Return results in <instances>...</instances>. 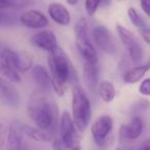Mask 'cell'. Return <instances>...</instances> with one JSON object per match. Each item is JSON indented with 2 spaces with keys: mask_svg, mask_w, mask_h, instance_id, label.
<instances>
[{
  "mask_svg": "<svg viewBox=\"0 0 150 150\" xmlns=\"http://www.w3.org/2000/svg\"><path fill=\"white\" fill-rule=\"evenodd\" d=\"M9 60L11 61L13 67L21 72H26L30 70L33 66V58L31 54H29L26 50H11V48H4L3 50Z\"/></svg>",
  "mask_w": 150,
  "mask_h": 150,
  "instance_id": "obj_9",
  "label": "cell"
},
{
  "mask_svg": "<svg viewBox=\"0 0 150 150\" xmlns=\"http://www.w3.org/2000/svg\"><path fill=\"white\" fill-rule=\"evenodd\" d=\"M111 0H86L84 2V6H86V11L90 17L95 16L99 7H106L110 5Z\"/></svg>",
  "mask_w": 150,
  "mask_h": 150,
  "instance_id": "obj_23",
  "label": "cell"
},
{
  "mask_svg": "<svg viewBox=\"0 0 150 150\" xmlns=\"http://www.w3.org/2000/svg\"><path fill=\"white\" fill-rule=\"evenodd\" d=\"M32 4V0H0V11L24 9Z\"/></svg>",
  "mask_w": 150,
  "mask_h": 150,
  "instance_id": "obj_22",
  "label": "cell"
},
{
  "mask_svg": "<svg viewBox=\"0 0 150 150\" xmlns=\"http://www.w3.org/2000/svg\"><path fill=\"white\" fill-rule=\"evenodd\" d=\"M127 17H129L132 25H134L138 29H142V28L147 27V23H146L145 19L142 17L141 13L135 7L133 6L129 7V9H127Z\"/></svg>",
  "mask_w": 150,
  "mask_h": 150,
  "instance_id": "obj_24",
  "label": "cell"
},
{
  "mask_svg": "<svg viewBox=\"0 0 150 150\" xmlns=\"http://www.w3.org/2000/svg\"><path fill=\"white\" fill-rule=\"evenodd\" d=\"M7 23H9V17L2 11H0V26L5 25Z\"/></svg>",
  "mask_w": 150,
  "mask_h": 150,
  "instance_id": "obj_30",
  "label": "cell"
},
{
  "mask_svg": "<svg viewBox=\"0 0 150 150\" xmlns=\"http://www.w3.org/2000/svg\"><path fill=\"white\" fill-rule=\"evenodd\" d=\"M6 134H7V125L4 122H0V150L4 149Z\"/></svg>",
  "mask_w": 150,
  "mask_h": 150,
  "instance_id": "obj_26",
  "label": "cell"
},
{
  "mask_svg": "<svg viewBox=\"0 0 150 150\" xmlns=\"http://www.w3.org/2000/svg\"><path fill=\"white\" fill-rule=\"evenodd\" d=\"M99 96L105 103H111L116 96V91L113 83L109 80H102L98 83Z\"/></svg>",
  "mask_w": 150,
  "mask_h": 150,
  "instance_id": "obj_21",
  "label": "cell"
},
{
  "mask_svg": "<svg viewBox=\"0 0 150 150\" xmlns=\"http://www.w3.org/2000/svg\"><path fill=\"white\" fill-rule=\"evenodd\" d=\"M140 5L141 8L143 11V13H145L147 17L150 16V0H140Z\"/></svg>",
  "mask_w": 150,
  "mask_h": 150,
  "instance_id": "obj_29",
  "label": "cell"
},
{
  "mask_svg": "<svg viewBox=\"0 0 150 150\" xmlns=\"http://www.w3.org/2000/svg\"><path fill=\"white\" fill-rule=\"evenodd\" d=\"M148 70H149V65L148 64L134 67V68H131L129 70H127V72H125L122 79L127 84L137 83V82L141 81L143 79V77L148 72Z\"/></svg>",
  "mask_w": 150,
  "mask_h": 150,
  "instance_id": "obj_20",
  "label": "cell"
},
{
  "mask_svg": "<svg viewBox=\"0 0 150 150\" xmlns=\"http://www.w3.org/2000/svg\"><path fill=\"white\" fill-rule=\"evenodd\" d=\"M31 43L37 48L52 52L58 47V40L54 33L50 30H42L35 33L30 39Z\"/></svg>",
  "mask_w": 150,
  "mask_h": 150,
  "instance_id": "obj_10",
  "label": "cell"
},
{
  "mask_svg": "<svg viewBox=\"0 0 150 150\" xmlns=\"http://www.w3.org/2000/svg\"><path fill=\"white\" fill-rule=\"evenodd\" d=\"M23 134L20 125L11 123L7 127L6 139H5V150H21L23 146Z\"/></svg>",
  "mask_w": 150,
  "mask_h": 150,
  "instance_id": "obj_16",
  "label": "cell"
},
{
  "mask_svg": "<svg viewBox=\"0 0 150 150\" xmlns=\"http://www.w3.org/2000/svg\"><path fill=\"white\" fill-rule=\"evenodd\" d=\"M72 119L78 132L83 134L92 118V106L90 99L82 88L78 86L72 88Z\"/></svg>",
  "mask_w": 150,
  "mask_h": 150,
  "instance_id": "obj_3",
  "label": "cell"
},
{
  "mask_svg": "<svg viewBox=\"0 0 150 150\" xmlns=\"http://www.w3.org/2000/svg\"><path fill=\"white\" fill-rule=\"evenodd\" d=\"M52 146L54 150H69L68 145L65 143V141L61 137L56 138V139L52 141Z\"/></svg>",
  "mask_w": 150,
  "mask_h": 150,
  "instance_id": "obj_27",
  "label": "cell"
},
{
  "mask_svg": "<svg viewBox=\"0 0 150 150\" xmlns=\"http://www.w3.org/2000/svg\"><path fill=\"white\" fill-rule=\"evenodd\" d=\"M92 36L94 42L100 50L107 54H114L116 52V44L113 39L110 30L103 25H98L93 29Z\"/></svg>",
  "mask_w": 150,
  "mask_h": 150,
  "instance_id": "obj_8",
  "label": "cell"
},
{
  "mask_svg": "<svg viewBox=\"0 0 150 150\" xmlns=\"http://www.w3.org/2000/svg\"><path fill=\"white\" fill-rule=\"evenodd\" d=\"M47 13L50 18L56 24L60 26H68L71 22V16L69 11L66 8V6L62 3L54 2L50 3L47 7Z\"/></svg>",
  "mask_w": 150,
  "mask_h": 150,
  "instance_id": "obj_15",
  "label": "cell"
},
{
  "mask_svg": "<svg viewBox=\"0 0 150 150\" xmlns=\"http://www.w3.org/2000/svg\"><path fill=\"white\" fill-rule=\"evenodd\" d=\"M0 76L11 83H19L22 79L21 73L13 67L3 50H0Z\"/></svg>",
  "mask_w": 150,
  "mask_h": 150,
  "instance_id": "obj_13",
  "label": "cell"
},
{
  "mask_svg": "<svg viewBox=\"0 0 150 150\" xmlns=\"http://www.w3.org/2000/svg\"><path fill=\"white\" fill-rule=\"evenodd\" d=\"M116 31L122 45L129 52L132 61L135 63L141 62L143 59V48H142L141 44L139 43V41L136 39L135 35L129 29L119 25V24L116 25Z\"/></svg>",
  "mask_w": 150,
  "mask_h": 150,
  "instance_id": "obj_6",
  "label": "cell"
},
{
  "mask_svg": "<svg viewBox=\"0 0 150 150\" xmlns=\"http://www.w3.org/2000/svg\"><path fill=\"white\" fill-rule=\"evenodd\" d=\"M143 127V120L140 117L135 116L129 120L127 125L121 127L120 134L127 140H136L142 135Z\"/></svg>",
  "mask_w": 150,
  "mask_h": 150,
  "instance_id": "obj_17",
  "label": "cell"
},
{
  "mask_svg": "<svg viewBox=\"0 0 150 150\" xmlns=\"http://www.w3.org/2000/svg\"><path fill=\"white\" fill-rule=\"evenodd\" d=\"M21 150H28V147H27V145H25V144H23V146H22Z\"/></svg>",
  "mask_w": 150,
  "mask_h": 150,
  "instance_id": "obj_33",
  "label": "cell"
},
{
  "mask_svg": "<svg viewBox=\"0 0 150 150\" xmlns=\"http://www.w3.org/2000/svg\"><path fill=\"white\" fill-rule=\"evenodd\" d=\"M47 64L52 80V88L58 96H64L66 84L70 81L72 76H74L72 74L73 68L69 57L63 50V48L58 46L54 52H50Z\"/></svg>",
  "mask_w": 150,
  "mask_h": 150,
  "instance_id": "obj_2",
  "label": "cell"
},
{
  "mask_svg": "<svg viewBox=\"0 0 150 150\" xmlns=\"http://www.w3.org/2000/svg\"><path fill=\"white\" fill-rule=\"evenodd\" d=\"M21 97L11 82L0 76V103L9 107H17Z\"/></svg>",
  "mask_w": 150,
  "mask_h": 150,
  "instance_id": "obj_11",
  "label": "cell"
},
{
  "mask_svg": "<svg viewBox=\"0 0 150 150\" xmlns=\"http://www.w3.org/2000/svg\"><path fill=\"white\" fill-rule=\"evenodd\" d=\"M66 2L70 5H76L78 3V0H66Z\"/></svg>",
  "mask_w": 150,
  "mask_h": 150,
  "instance_id": "obj_32",
  "label": "cell"
},
{
  "mask_svg": "<svg viewBox=\"0 0 150 150\" xmlns=\"http://www.w3.org/2000/svg\"><path fill=\"white\" fill-rule=\"evenodd\" d=\"M20 23L30 29H42L48 25V19L39 11L30 9L23 13L19 18Z\"/></svg>",
  "mask_w": 150,
  "mask_h": 150,
  "instance_id": "obj_12",
  "label": "cell"
},
{
  "mask_svg": "<svg viewBox=\"0 0 150 150\" xmlns=\"http://www.w3.org/2000/svg\"><path fill=\"white\" fill-rule=\"evenodd\" d=\"M114 150H121V149H120V148H115Z\"/></svg>",
  "mask_w": 150,
  "mask_h": 150,
  "instance_id": "obj_34",
  "label": "cell"
},
{
  "mask_svg": "<svg viewBox=\"0 0 150 150\" xmlns=\"http://www.w3.org/2000/svg\"><path fill=\"white\" fill-rule=\"evenodd\" d=\"M20 127H21L22 134H24V135H26L30 139L34 140L36 142L46 143V142L52 141V137H50V133L42 131L38 127H30V125H20Z\"/></svg>",
  "mask_w": 150,
  "mask_h": 150,
  "instance_id": "obj_19",
  "label": "cell"
},
{
  "mask_svg": "<svg viewBox=\"0 0 150 150\" xmlns=\"http://www.w3.org/2000/svg\"><path fill=\"white\" fill-rule=\"evenodd\" d=\"M113 120L109 115H101L93 122L91 132L95 142L100 148L104 150V144L106 148L108 147V136L112 132Z\"/></svg>",
  "mask_w": 150,
  "mask_h": 150,
  "instance_id": "obj_7",
  "label": "cell"
},
{
  "mask_svg": "<svg viewBox=\"0 0 150 150\" xmlns=\"http://www.w3.org/2000/svg\"><path fill=\"white\" fill-rule=\"evenodd\" d=\"M140 32V35L141 37L143 38V40L145 41L146 44H149L150 43V30L148 27L145 28H142V29H139Z\"/></svg>",
  "mask_w": 150,
  "mask_h": 150,
  "instance_id": "obj_28",
  "label": "cell"
},
{
  "mask_svg": "<svg viewBox=\"0 0 150 150\" xmlns=\"http://www.w3.org/2000/svg\"><path fill=\"white\" fill-rule=\"evenodd\" d=\"M27 113L36 127L50 133L57 127L59 110L54 100L47 92L36 91L28 102Z\"/></svg>",
  "mask_w": 150,
  "mask_h": 150,
  "instance_id": "obj_1",
  "label": "cell"
},
{
  "mask_svg": "<svg viewBox=\"0 0 150 150\" xmlns=\"http://www.w3.org/2000/svg\"><path fill=\"white\" fill-rule=\"evenodd\" d=\"M61 138L68 145L69 150H80L82 134L75 127L74 122L69 111L65 110L60 118Z\"/></svg>",
  "mask_w": 150,
  "mask_h": 150,
  "instance_id": "obj_5",
  "label": "cell"
},
{
  "mask_svg": "<svg viewBox=\"0 0 150 150\" xmlns=\"http://www.w3.org/2000/svg\"><path fill=\"white\" fill-rule=\"evenodd\" d=\"M31 77L36 83L38 90L42 92H50L52 90V80H50V72L42 65L32 66Z\"/></svg>",
  "mask_w": 150,
  "mask_h": 150,
  "instance_id": "obj_14",
  "label": "cell"
},
{
  "mask_svg": "<svg viewBox=\"0 0 150 150\" xmlns=\"http://www.w3.org/2000/svg\"><path fill=\"white\" fill-rule=\"evenodd\" d=\"M139 150H150V141L149 140H145V141L141 144Z\"/></svg>",
  "mask_w": 150,
  "mask_h": 150,
  "instance_id": "obj_31",
  "label": "cell"
},
{
  "mask_svg": "<svg viewBox=\"0 0 150 150\" xmlns=\"http://www.w3.org/2000/svg\"><path fill=\"white\" fill-rule=\"evenodd\" d=\"M83 81L90 92H94L99 83V65L84 62Z\"/></svg>",
  "mask_w": 150,
  "mask_h": 150,
  "instance_id": "obj_18",
  "label": "cell"
},
{
  "mask_svg": "<svg viewBox=\"0 0 150 150\" xmlns=\"http://www.w3.org/2000/svg\"><path fill=\"white\" fill-rule=\"evenodd\" d=\"M139 93L143 96H150V79L146 78V79L142 80V82L139 86Z\"/></svg>",
  "mask_w": 150,
  "mask_h": 150,
  "instance_id": "obj_25",
  "label": "cell"
},
{
  "mask_svg": "<svg viewBox=\"0 0 150 150\" xmlns=\"http://www.w3.org/2000/svg\"><path fill=\"white\" fill-rule=\"evenodd\" d=\"M75 43L83 58L84 62L98 64V54L93 44L92 32L90 29V24L86 18H80L74 26Z\"/></svg>",
  "mask_w": 150,
  "mask_h": 150,
  "instance_id": "obj_4",
  "label": "cell"
}]
</instances>
